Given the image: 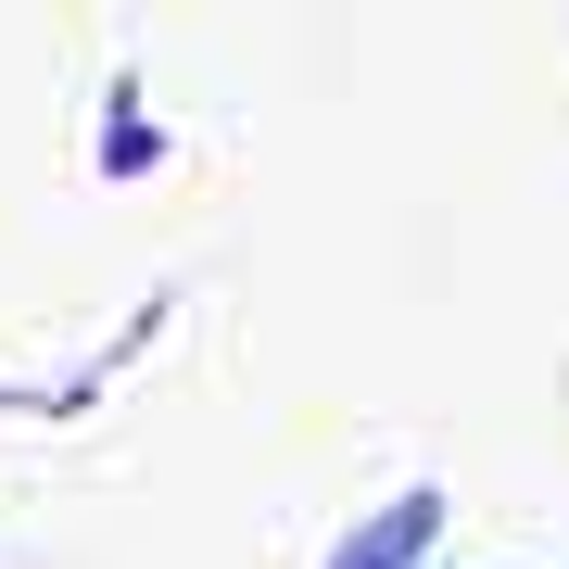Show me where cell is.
<instances>
[{
    "mask_svg": "<svg viewBox=\"0 0 569 569\" xmlns=\"http://www.w3.org/2000/svg\"><path fill=\"white\" fill-rule=\"evenodd\" d=\"M430 545H443V493L418 481V493H392V507H367L317 569H430Z\"/></svg>",
    "mask_w": 569,
    "mask_h": 569,
    "instance_id": "cell-1",
    "label": "cell"
}]
</instances>
